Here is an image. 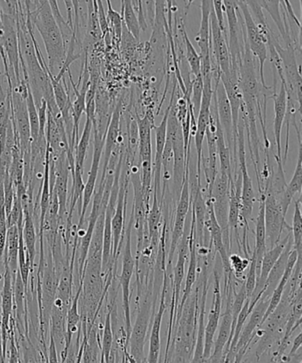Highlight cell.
Listing matches in <instances>:
<instances>
[{
  "instance_id": "8992f818",
  "label": "cell",
  "mask_w": 302,
  "mask_h": 363,
  "mask_svg": "<svg viewBox=\"0 0 302 363\" xmlns=\"http://www.w3.org/2000/svg\"><path fill=\"white\" fill-rule=\"evenodd\" d=\"M209 196H211L214 213L223 232V244L230 255L231 242L230 238L228 216H229L230 181L226 174L220 171L214 179L211 188L209 189Z\"/></svg>"
},
{
  "instance_id": "cb8c5ba5",
  "label": "cell",
  "mask_w": 302,
  "mask_h": 363,
  "mask_svg": "<svg viewBox=\"0 0 302 363\" xmlns=\"http://www.w3.org/2000/svg\"><path fill=\"white\" fill-rule=\"evenodd\" d=\"M83 281L80 280L79 291H77L75 298H73L71 304H70L66 316V333L64 349L62 352V362H65L66 356H68L73 335L79 330V324L82 322L79 310V302L81 292H82Z\"/></svg>"
},
{
  "instance_id": "d6986e66",
  "label": "cell",
  "mask_w": 302,
  "mask_h": 363,
  "mask_svg": "<svg viewBox=\"0 0 302 363\" xmlns=\"http://www.w3.org/2000/svg\"><path fill=\"white\" fill-rule=\"evenodd\" d=\"M122 111V101H118L117 107H115L113 114L110 116V122L105 136L104 145V164L103 176H101L100 184H104L105 177H106V172L110 162V157L115 147L119 144V138L121 137V118Z\"/></svg>"
},
{
  "instance_id": "4fadbf2b",
  "label": "cell",
  "mask_w": 302,
  "mask_h": 363,
  "mask_svg": "<svg viewBox=\"0 0 302 363\" xmlns=\"http://www.w3.org/2000/svg\"><path fill=\"white\" fill-rule=\"evenodd\" d=\"M210 44L213 62L219 66L220 73L226 74L231 67L227 34L221 29L214 10L210 15Z\"/></svg>"
},
{
  "instance_id": "681fc988",
  "label": "cell",
  "mask_w": 302,
  "mask_h": 363,
  "mask_svg": "<svg viewBox=\"0 0 302 363\" xmlns=\"http://www.w3.org/2000/svg\"><path fill=\"white\" fill-rule=\"evenodd\" d=\"M300 1H301V0H300Z\"/></svg>"
},
{
  "instance_id": "83f0119b",
  "label": "cell",
  "mask_w": 302,
  "mask_h": 363,
  "mask_svg": "<svg viewBox=\"0 0 302 363\" xmlns=\"http://www.w3.org/2000/svg\"><path fill=\"white\" fill-rule=\"evenodd\" d=\"M29 206L28 202L23 204L24 211L23 238L24 245H25L28 258L30 259V272L33 273L35 257H36L37 235L33 215L30 213Z\"/></svg>"
},
{
  "instance_id": "5b68a950",
  "label": "cell",
  "mask_w": 302,
  "mask_h": 363,
  "mask_svg": "<svg viewBox=\"0 0 302 363\" xmlns=\"http://www.w3.org/2000/svg\"><path fill=\"white\" fill-rule=\"evenodd\" d=\"M134 223V217H133V211H132L131 218H129L127 229H126V242L124 252V258H122V267L120 278V284L122 294V306H124V322L126 331V344L125 347L128 345L129 336L132 333V313H131V281L134 273V267L136 262L134 257L132 255V225Z\"/></svg>"
},
{
  "instance_id": "2e32d148",
  "label": "cell",
  "mask_w": 302,
  "mask_h": 363,
  "mask_svg": "<svg viewBox=\"0 0 302 363\" xmlns=\"http://www.w3.org/2000/svg\"><path fill=\"white\" fill-rule=\"evenodd\" d=\"M4 284L0 298V308H1V323H0V330H1L3 354L6 359V347H8V340L10 329V320L13 315V277L8 265L5 264Z\"/></svg>"
},
{
  "instance_id": "e0dca14e",
  "label": "cell",
  "mask_w": 302,
  "mask_h": 363,
  "mask_svg": "<svg viewBox=\"0 0 302 363\" xmlns=\"http://www.w3.org/2000/svg\"><path fill=\"white\" fill-rule=\"evenodd\" d=\"M175 93V87L173 88L172 91L170 105L164 113L163 121L159 125H153V129L156 132V157H154L153 164V177H154V186L153 192L157 194L158 199H161V179L163 176V154L166 143L167 135V122L168 118V113H170L172 104H173L174 96Z\"/></svg>"
},
{
  "instance_id": "ba28073f",
  "label": "cell",
  "mask_w": 302,
  "mask_h": 363,
  "mask_svg": "<svg viewBox=\"0 0 302 363\" xmlns=\"http://www.w3.org/2000/svg\"><path fill=\"white\" fill-rule=\"evenodd\" d=\"M262 191L265 194L266 245L270 249L280 241L284 228L291 231V227L286 223V215L277 197L265 190Z\"/></svg>"
},
{
  "instance_id": "60d3db41",
  "label": "cell",
  "mask_w": 302,
  "mask_h": 363,
  "mask_svg": "<svg viewBox=\"0 0 302 363\" xmlns=\"http://www.w3.org/2000/svg\"><path fill=\"white\" fill-rule=\"evenodd\" d=\"M203 94V79L202 75L195 77L192 81L191 104L194 115L198 116Z\"/></svg>"
},
{
  "instance_id": "5bb4252c",
  "label": "cell",
  "mask_w": 302,
  "mask_h": 363,
  "mask_svg": "<svg viewBox=\"0 0 302 363\" xmlns=\"http://www.w3.org/2000/svg\"><path fill=\"white\" fill-rule=\"evenodd\" d=\"M175 211V218L173 231H172L170 255H168V267L171 266L172 259L174 258L175 251H177L178 245L184 234L185 224L186 218H187L190 207H191V196H190V182L189 172L186 174L184 184L181 190L180 196H179Z\"/></svg>"
},
{
  "instance_id": "484cf974",
  "label": "cell",
  "mask_w": 302,
  "mask_h": 363,
  "mask_svg": "<svg viewBox=\"0 0 302 363\" xmlns=\"http://www.w3.org/2000/svg\"><path fill=\"white\" fill-rule=\"evenodd\" d=\"M260 199V208L257 218L255 222V246L254 252L257 263V273L261 265L263 255L267 251L266 245V225H265V194L263 191Z\"/></svg>"
},
{
  "instance_id": "836d02e7",
  "label": "cell",
  "mask_w": 302,
  "mask_h": 363,
  "mask_svg": "<svg viewBox=\"0 0 302 363\" xmlns=\"http://www.w3.org/2000/svg\"><path fill=\"white\" fill-rule=\"evenodd\" d=\"M93 128V120L89 118H86V125H84L82 136H81L80 140H79V143L76 144L75 149V171L83 172L84 161H86L87 156V150L88 147H89Z\"/></svg>"
},
{
  "instance_id": "f35d334b",
  "label": "cell",
  "mask_w": 302,
  "mask_h": 363,
  "mask_svg": "<svg viewBox=\"0 0 302 363\" xmlns=\"http://www.w3.org/2000/svg\"><path fill=\"white\" fill-rule=\"evenodd\" d=\"M245 277H247L245 279V292H247V298L250 299L252 292L255 291L256 280H257V263H256L255 252H252Z\"/></svg>"
},
{
  "instance_id": "7c38bea8",
  "label": "cell",
  "mask_w": 302,
  "mask_h": 363,
  "mask_svg": "<svg viewBox=\"0 0 302 363\" xmlns=\"http://www.w3.org/2000/svg\"><path fill=\"white\" fill-rule=\"evenodd\" d=\"M213 88V100L216 104L217 118H219L223 135L226 137L227 145L229 147V150L233 157V120L229 99L227 97L226 89H224L223 84L221 82L220 79L216 81L215 87Z\"/></svg>"
},
{
  "instance_id": "f1b7e54d",
  "label": "cell",
  "mask_w": 302,
  "mask_h": 363,
  "mask_svg": "<svg viewBox=\"0 0 302 363\" xmlns=\"http://www.w3.org/2000/svg\"><path fill=\"white\" fill-rule=\"evenodd\" d=\"M19 253V230L17 225H12L8 228L6 234V242L4 252V259L6 265H8L11 272L13 281L15 280L17 271L19 269L18 264Z\"/></svg>"
},
{
  "instance_id": "ffe728a7",
  "label": "cell",
  "mask_w": 302,
  "mask_h": 363,
  "mask_svg": "<svg viewBox=\"0 0 302 363\" xmlns=\"http://www.w3.org/2000/svg\"><path fill=\"white\" fill-rule=\"evenodd\" d=\"M166 289H167V270L164 272L163 276V288L161 291V302L159 310L154 316L152 333H151L149 342V357L146 359L147 362H158L160 358L161 350V323H163V315L166 311Z\"/></svg>"
},
{
  "instance_id": "d590c367",
  "label": "cell",
  "mask_w": 302,
  "mask_h": 363,
  "mask_svg": "<svg viewBox=\"0 0 302 363\" xmlns=\"http://www.w3.org/2000/svg\"><path fill=\"white\" fill-rule=\"evenodd\" d=\"M114 343L113 329H112V308L107 313L103 330V343H101V362H110L112 347Z\"/></svg>"
},
{
  "instance_id": "9c48e42d",
  "label": "cell",
  "mask_w": 302,
  "mask_h": 363,
  "mask_svg": "<svg viewBox=\"0 0 302 363\" xmlns=\"http://www.w3.org/2000/svg\"><path fill=\"white\" fill-rule=\"evenodd\" d=\"M93 128L94 150L93 162H91V170L89 172V175H88L87 182L86 183V185H84L82 199V210H81L79 223V225H77V230L82 228L88 206H89L91 197L93 196L95 186H96L98 170H100L101 157H103L105 145V136H106V132H103V130L97 128V126L94 124Z\"/></svg>"
},
{
  "instance_id": "52a82bcc",
  "label": "cell",
  "mask_w": 302,
  "mask_h": 363,
  "mask_svg": "<svg viewBox=\"0 0 302 363\" xmlns=\"http://www.w3.org/2000/svg\"><path fill=\"white\" fill-rule=\"evenodd\" d=\"M153 298L150 292H146L145 298L142 299L139 305L138 315L135 320L134 326L132 330L128 345L131 348V359L133 362H146L145 345L147 330H149L151 315H152ZM154 308V306H153Z\"/></svg>"
},
{
  "instance_id": "7a4b0ae2",
  "label": "cell",
  "mask_w": 302,
  "mask_h": 363,
  "mask_svg": "<svg viewBox=\"0 0 302 363\" xmlns=\"http://www.w3.org/2000/svg\"><path fill=\"white\" fill-rule=\"evenodd\" d=\"M198 309L199 287L189 296L187 301L182 306L181 313L175 319L173 330L175 327L177 335L173 343H171L168 348V352L172 350L175 354V362H192L196 342Z\"/></svg>"
},
{
  "instance_id": "f546056e",
  "label": "cell",
  "mask_w": 302,
  "mask_h": 363,
  "mask_svg": "<svg viewBox=\"0 0 302 363\" xmlns=\"http://www.w3.org/2000/svg\"><path fill=\"white\" fill-rule=\"evenodd\" d=\"M149 211V213L146 214V222L149 228V249L153 252V250H156L159 246L161 239V208L156 192H153L152 207Z\"/></svg>"
},
{
  "instance_id": "8d00e7d4",
  "label": "cell",
  "mask_w": 302,
  "mask_h": 363,
  "mask_svg": "<svg viewBox=\"0 0 302 363\" xmlns=\"http://www.w3.org/2000/svg\"><path fill=\"white\" fill-rule=\"evenodd\" d=\"M301 206V195H300V199L295 202L293 225L291 227L294 249L297 252L298 257H301L302 253V217Z\"/></svg>"
},
{
  "instance_id": "d4e9b609",
  "label": "cell",
  "mask_w": 302,
  "mask_h": 363,
  "mask_svg": "<svg viewBox=\"0 0 302 363\" xmlns=\"http://www.w3.org/2000/svg\"><path fill=\"white\" fill-rule=\"evenodd\" d=\"M293 250L294 242L291 235L279 259L277 260L275 265H274L272 270H270L261 298H270V297H272L274 290H275L277 285L279 284L281 278L283 277L284 270L286 269L288 259H289V256Z\"/></svg>"
},
{
  "instance_id": "b9f144b4",
  "label": "cell",
  "mask_w": 302,
  "mask_h": 363,
  "mask_svg": "<svg viewBox=\"0 0 302 363\" xmlns=\"http://www.w3.org/2000/svg\"><path fill=\"white\" fill-rule=\"evenodd\" d=\"M229 263L231 271L236 277H240L243 274L245 269H248L250 260L248 259L242 258L241 256L238 255H229Z\"/></svg>"
},
{
  "instance_id": "3957f363",
  "label": "cell",
  "mask_w": 302,
  "mask_h": 363,
  "mask_svg": "<svg viewBox=\"0 0 302 363\" xmlns=\"http://www.w3.org/2000/svg\"><path fill=\"white\" fill-rule=\"evenodd\" d=\"M238 8H240L242 15V33L243 38L248 45L249 49L254 55V57L258 60L260 80L261 84L265 89H269L267 86L265 77V65L268 55V35L263 33L260 29L257 23L252 18L250 10L248 6L245 4L242 0H238Z\"/></svg>"
},
{
  "instance_id": "30bf717a",
  "label": "cell",
  "mask_w": 302,
  "mask_h": 363,
  "mask_svg": "<svg viewBox=\"0 0 302 363\" xmlns=\"http://www.w3.org/2000/svg\"><path fill=\"white\" fill-rule=\"evenodd\" d=\"M224 12L226 13L228 27H229V47L231 66L238 70L242 49L240 34H242V15L238 8V0H223Z\"/></svg>"
},
{
  "instance_id": "7dc6e473",
  "label": "cell",
  "mask_w": 302,
  "mask_h": 363,
  "mask_svg": "<svg viewBox=\"0 0 302 363\" xmlns=\"http://www.w3.org/2000/svg\"><path fill=\"white\" fill-rule=\"evenodd\" d=\"M302 344V333L298 334V336L295 337L294 341L293 347H291V351L289 352V356H288V362L290 361V359L293 357L294 355H297L298 351L301 350Z\"/></svg>"
},
{
  "instance_id": "74e56055",
  "label": "cell",
  "mask_w": 302,
  "mask_h": 363,
  "mask_svg": "<svg viewBox=\"0 0 302 363\" xmlns=\"http://www.w3.org/2000/svg\"><path fill=\"white\" fill-rule=\"evenodd\" d=\"M245 5L248 6L249 10L255 19V23L260 27L263 33L266 34L270 30L268 23L265 18V13H263V8H265V1L263 0H242Z\"/></svg>"
},
{
  "instance_id": "8fae6325",
  "label": "cell",
  "mask_w": 302,
  "mask_h": 363,
  "mask_svg": "<svg viewBox=\"0 0 302 363\" xmlns=\"http://www.w3.org/2000/svg\"><path fill=\"white\" fill-rule=\"evenodd\" d=\"M269 298H261L256 303L254 308L250 313L247 325H244L241 330L240 338H238L236 347H235L233 359V362H240L243 359L249 345L255 337V331L262 323L267 308H268Z\"/></svg>"
},
{
  "instance_id": "6da1fadb",
  "label": "cell",
  "mask_w": 302,
  "mask_h": 363,
  "mask_svg": "<svg viewBox=\"0 0 302 363\" xmlns=\"http://www.w3.org/2000/svg\"><path fill=\"white\" fill-rule=\"evenodd\" d=\"M30 20L44 41L49 62L48 69L52 75L56 76V72H59L64 65L66 48L61 29L47 0H37Z\"/></svg>"
},
{
  "instance_id": "7402d4cb",
  "label": "cell",
  "mask_w": 302,
  "mask_h": 363,
  "mask_svg": "<svg viewBox=\"0 0 302 363\" xmlns=\"http://www.w3.org/2000/svg\"><path fill=\"white\" fill-rule=\"evenodd\" d=\"M274 100V108H275V118H274L273 130L274 137H275V143L277 147L276 160H282V152H281V133L286 119V107H287V94L284 84L281 82V87L279 94H274L272 96Z\"/></svg>"
},
{
  "instance_id": "f6af8a7d",
  "label": "cell",
  "mask_w": 302,
  "mask_h": 363,
  "mask_svg": "<svg viewBox=\"0 0 302 363\" xmlns=\"http://www.w3.org/2000/svg\"><path fill=\"white\" fill-rule=\"evenodd\" d=\"M213 10L216 13L217 22L223 33H226V28L224 26V8L223 0H212Z\"/></svg>"
},
{
  "instance_id": "44dd1931",
  "label": "cell",
  "mask_w": 302,
  "mask_h": 363,
  "mask_svg": "<svg viewBox=\"0 0 302 363\" xmlns=\"http://www.w3.org/2000/svg\"><path fill=\"white\" fill-rule=\"evenodd\" d=\"M196 235H195V217L192 209V222H191V230H190L189 236V266L187 270V274L185 277V285L184 289V294L180 301V304L178 305L177 316L181 313L182 306L187 301L189 296L192 292L193 285L195 284L197 279V266H198V255H197L196 247Z\"/></svg>"
},
{
  "instance_id": "4316f807",
  "label": "cell",
  "mask_w": 302,
  "mask_h": 363,
  "mask_svg": "<svg viewBox=\"0 0 302 363\" xmlns=\"http://www.w3.org/2000/svg\"><path fill=\"white\" fill-rule=\"evenodd\" d=\"M216 106V104H215ZM216 149L217 155H219L220 160V172L223 174H226L227 177L229 178L230 185H233L234 183V179L233 176V157L231 155L229 147H228L224 139V135L221 128L219 118H217L216 108Z\"/></svg>"
},
{
  "instance_id": "277c9868",
  "label": "cell",
  "mask_w": 302,
  "mask_h": 363,
  "mask_svg": "<svg viewBox=\"0 0 302 363\" xmlns=\"http://www.w3.org/2000/svg\"><path fill=\"white\" fill-rule=\"evenodd\" d=\"M189 217L190 218L188 220L187 214V218H186L185 224L184 234H182L180 241H179L178 242L177 248V250L178 249V256L177 264H175L173 273V294H172L170 327H168V337L167 342L166 354H165V357H166L168 354V348H170V345L171 343L172 330H173L175 319H177L178 308L179 305V301H180L182 283V281H184L185 276L186 259H187V257L189 255V236L190 230H191L192 203L191 210H190Z\"/></svg>"
},
{
  "instance_id": "ab89813d",
  "label": "cell",
  "mask_w": 302,
  "mask_h": 363,
  "mask_svg": "<svg viewBox=\"0 0 302 363\" xmlns=\"http://www.w3.org/2000/svg\"><path fill=\"white\" fill-rule=\"evenodd\" d=\"M108 22L112 30H113L115 37L120 42L122 36V27H124V21L118 12L115 11L113 6H108Z\"/></svg>"
},
{
  "instance_id": "7bdbcfd3",
  "label": "cell",
  "mask_w": 302,
  "mask_h": 363,
  "mask_svg": "<svg viewBox=\"0 0 302 363\" xmlns=\"http://www.w3.org/2000/svg\"><path fill=\"white\" fill-rule=\"evenodd\" d=\"M97 16L98 20V24H100L101 33L103 37L110 33V26H108L107 13L105 12L103 0H97Z\"/></svg>"
},
{
  "instance_id": "ac0fdd59",
  "label": "cell",
  "mask_w": 302,
  "mask_h": 363,
  "mask_svg": "<svg viewBox=\"0 0 302 363\" xmlns=\"http://www.w3.org/2000/svg\"><path fill=\"white\" fill-rule=\"evenodd\" d=\"M226 312L223 313L222 320L219 327V336L214 341L213 352L206 362H223L228 352H229L231 341V324H233V315H231V302L233 298H227Z\"/></svg>"
},
{
  "instance_id": "e575fe53",
  "label": "cell",
  "mask_w": 302,
  "mask_h": 363,
  "mask_svg": "<svg viewBox=\"0 0 302 363\" xmlns=\"http://www.w3.org/2000/svg\"><path fill=\"white\" fill-rule=\"evenodd\" d=\"M122 17L129 33L137 41H139L141 28L139 26L133 0H122Z\"/></svg>"
},
{
  "instance_id": "ee69618b",
  "label": "cell",
  "mask_w": 302,
  "mask_h": 363,
  "mask_svg": "<svg viewBox=\"0 0 302 363\" xmlns=\"http://www.w3.org/2000/svg\"><path fill=\"white\" fill-rule=\"evenodd\" d=\"M141 1L146 23L153 27L154 15H156V0H141Z\"/></svg>"
},
{
  "instance_id": "c3c4849f",
  "label": "cell",
  "mask_w": 302,
  "mask_h": 363,
  "mask_svg": "<svg viewBox=\"0 0 302 363\" xmlns=\"http://www.w3.org/2000/svg\"><path fill=\"white\" fill-rule=\"evenodd\" d=\"M65 6L66 9V12H68V23L71 29L74 31V26H73V20H72V13L73 11V5L71 0H64Z\"/></svg>"
},
{
  "instance_id": "1f68e13d",
  "label": "cell",
  "mask_w": 302,
  "mask_h": 363,
  "mask_svg": "<svg viewBox=\"0 0 302 363\" xmlns=\"http://www.w3.org/2000/svg\"><path fill=\"white\" fill-rule=\"evenodd\" d=\"M177 26L179 31H180L182 34V41H184L185 44V57L186 62H187L190 70L194 75V77H198L202 75V58H200V55L198 52L196 51L194 47L190 40L188 38L187 33H186L184 19L181 18L179 22H177Z\"/></svg>"
},
{
  "instance_id": "d6a6232c",
  "label": "cell",
  "mask_w": 302,
  "mask_h": 363,
  "mask_svg": "<svg viewBox=\"0 0 302 363\" xmlns=\"http://www.w3.org/2000/svg\"><path fill=\"white\" fill-rule=\"evenodd\" d=\"M263 1H265L263 9L268 12L273 22L275 23L277 30H279L281 36L283 38L284 44L286 45H294L290 33L286 30L284 18L281 16L280 6H284L283 0H263Z\"/></svg>"
},
{
  "instance_id": "bcb514c9",
  "label": "cell",
  "mask_w": 302,
  "mask_h": 363,
  "mask_svg": "<svg viewBox=\"0 0 302 363\" xmlns=\"http://www.w3.org/2000/svg\"><path fill=\"white\" fill-rule=\"evenodd\" d=\"M47 362H58V354H57V345L54 340V336L50 334V347L48 349V358Z\"/></svg>"
},
{
  "instance_id": "603a6c76",
  "label": "cell",
  "mask_w": 302,
  "mask_h": 363,
  "mask_svg": "<svg viewBox=\"0 0 302 363\" xmlns=\"http://www.w3.org/2000/svg\"><path fill=\"white\" fill-rule=\"evenodd\" d=\"M298 133V154L296 168H295L293 178H291L289 184L286 186V189L282 193V195L277 199L279 201L281 207H282L283 213L286 216L288 208H289L291 201L297 193L301 195L302 189V149H301V128H298L297 125H294Z\"/></svg>"
},
{
  "instance_id": "9a60e30c",
  "label": "cell",
  "mask_w": 302,
  "mask_h": 363,
  "mask_svg": "<svg viewBox=\"0 0 302 363\" xmlns=\"http://www.w3.org/2000/svg\"><path fill=\"white\" fill-rule=\"evenodd\" d=\"M215 285H214L213 308L210 311L208 323L204 330V351H203V362L210 357L213 350L217 327L219 325L221 312H222V295H221L220 277L216 269L214 271Z\"/></svg>"
},
{
  "instance_id": "4dcf8cb0",
  "label": "cell",
  "mask_w": 302,
  "mask_h": 363,
  "mask_svg": "<svg viewBox=\"0 0 302 363\" xmlns=\"http://www.w3.org/2000/svg\"><path fill=\"white\" fill-rule=\"evenodd\" d=\"M26 294L27 288L18 269L15 280L13 281V304H15L17 322L21 324V326L23 325V322H25L26 330H28Z\"/></svg>"
}]
</instances>
